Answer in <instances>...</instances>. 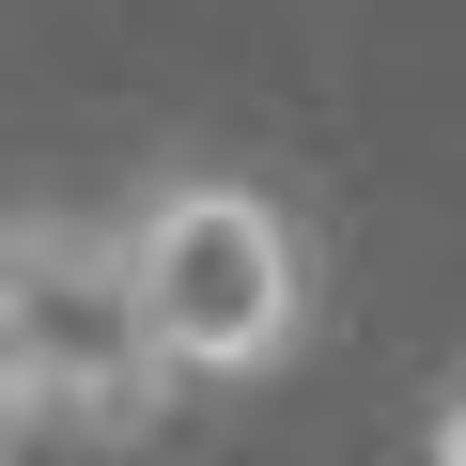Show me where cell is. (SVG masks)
Returning a JSON list of instances; mask_svg holds the SVG:
<instances>
[{"mask_svg": "<svg viewBox=\"0 0 466 466\" xmlns=\"http://www.w3.org/2000/svg\"><path fill=\"white\" fill-rule=\"evenodd\" d=\"M109 218H125L140 311H156V342H171L187 389H265V373H296L327 280H311V233H296V202H280L265 171L171 156V171H140Z\"/></svg>", "mask_w": 466, "mask_h": 466, "instance_id": "cell-2", "label": "cell"}, {"mask_svg": "<svg viewBox=\"0 0 466 466\" xmlns=\"http://www.w3.org/2000/svg\"><path fill=\"white\" fill-rule=\"evenodd\" d=\"M187 404L140 265H125V218H63L16 202L0 218V420L16 451H140Z\"/></svg>", "mask_w": 466, "mask_h": 466, "instance_id": "cell-1", "label": "cell"}, {"mask_svg": "<svg viewBox=\"0 0 466 466\" xmlns=\"http://www.w3.org/2000/svg\"><path fill=\"white\" fill-rule=\"evenodd\" d=\"M435 466H466V389H435V435H420Z\"/></svg>", "mask_w": 466, "mask_h": 466, "instance_id": "cell-3", "label": "cell"}]
</instances>
